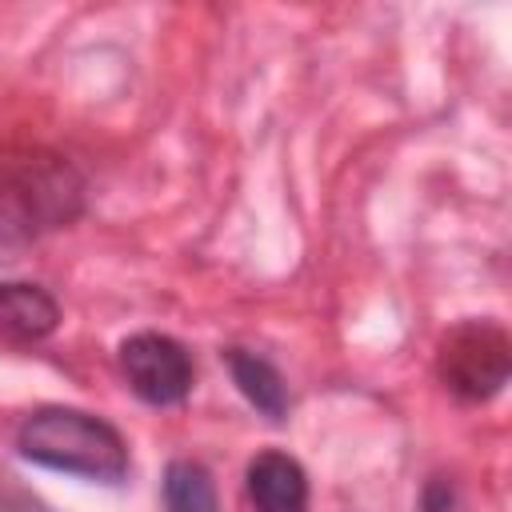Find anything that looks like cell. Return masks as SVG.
<instances>
[{"label":"cell","instance_id":"10","mask_svg":"<svg viewBox=\"0 0 512 512\" xmlns=\"http://www.w3.org/2000/svg\"><path fill=\"white\" fill-rule=\"evenodd\" d=\"M0 512H48V508L20 488H0Z\"/></svg>","mask_w":512,"mask_h":512},{"label":"cell","instance_id":"8","mask_svg":"<svg viewBox=\"0 0 512 512\" xmlns=\"http://www.w3.org/2000/svg\"><path fill=\"white\" fill-rule=\"evenodd\" d=\"M164 512H220L216 484L196 460H172L164 468Z\"/></svg>","mask_w":512,"mask_h":512},{"label":"cell","instance_id":"4","mask_svg":"<svg viewBox=\"0 0 512 512\" xmlns=\"http://www.w3.org/2000/svg\"><path fill=\"white\" fill-rule=\"evenodd\" d=\"M120 372L128 388L156 408L180 404L192 392V356L164 332H132L120 344Z\"/></svg>","mask_w":512,"mask_h":512},{"label":"cell","instance_id":"9","mask_svg":"<svg viewBox=\"0 0 512 512\" xmlns=\"http://www.w3.org/2000/svg\"><path fill=\"white\" fill-rule=\"evenodd\" d=\"M420 508L424 512H456V484L444 476H432L420 492Z\"/></svg>","mask_w":512,"mask_h":512},{"label":"cell","instance_id":"2","mask_svg":"<svg viewBox=\"0 0 512 512\" xmlns=\"http://www.w3.org/2000/svg\"><path fill=\"white\" fill-rule=\"evenodd\" d=\"M16 448L32 464L72 472V476H84V480L120 484L128 476L124 436L108 420H100L92 412H80V408L48 404V408L28 412L16 428Z\"/></svg>","mask_w":512,"mask_h":512},{"label":"cell","instance_id":"1","mask_svg":"<svg viewBox=\"0 0 512 512\" xmlns=\"http://www.w3.org/2000/svg\"><path fill=\"white\" fill-rule=\"evenodd\" d=\"M84 184L60 156H0V264L80 212Z\"/></svg>","mask_w":512,"mask_h":512},{"label":"cell","instance_id":"7","mask_svg":"<svg viewBox=\"0 0 512 512\" xmlns=\"http://www.w3.org/2000/svg\"><path fill=\"white\" fill-rule=\"evenodd\" d=\"M224 364L232 372V384L240 388V396L268 420H284L288 412V384L284 376L276 372L272 360L256 356V352H244V348H228L224 352Z\"/></svg>","mask_w":512,"mask_h":512},{"label":"cell","instance_id":"5","mask_svg":"<svg viewBox=\"0 0 512 512\" xmlns=\"http://www.w3.org/2000/svg\"><path fill=\"white\" fill-rule=\"evenodd\" d=\"M248 500L256 512H308V476L288 452H260L248 464Z\"/></svg>","mask_w":512,"mask_h":512},{"label":"cell","instance_id":"3","mask_svg":"<svg viewBox=\"0 0 512 512\" xmlns=\"http://www.w3.org/2000/svg\"><path fill=\"white\" fill-rule=\"evenodd\" d=\"M512 372V340L496 320H460L436 344V376L440 384L464 400H492Z\"/></svg>","mask_w":512,"mask_h":512},{"label":"cell","instance_id":"6","mask_svg":"<svg viewBox=\"0 0 512 512\" xmlns=\"http://www.w3.org/2000/svg\"><path fill=\"white\" fill-rule=\"evenodd\" d=\"M60 308L40 284H0V344H40L56 332Z\"/></svg>","mask_w":512,"mask_h":512}]
</instances>
